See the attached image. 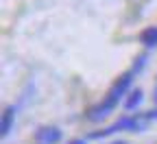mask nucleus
I'll return each instance as SVG.
<instances>
[{"label": "nucleus", "mask_w": 157, "mask_h": 144, "mask_svg": "<svg viewBox=\"0 0 157 144\" xmlns=\"http://www.w3.org/2000/svg\"><path fill=\"white\" fill-rule=\"evenodd\" d=\"M35 138L42 144H57L59 140H61V131H59L57 127H42V129H37Z\"/></svg>", "instance_id": "3"}, {"label": "nucleus", "mask_w": 157, "mask_h": 144, "mask_svg": "<svg viewBox=\"0 0 157 144\" xmlns=\"http://www.w3.org/2000/svg\"><path fill=\"white\" fill-rule=\"evenodd\" d=\"M116 131H144V122L140 118H135V116H127V118H120L118 122H113L111 127L103 129V131H94L92 138H105V135H111Z\"/></svg>", "instance_id": "2"}, {"label": "nucleus", "mask_w": 157, "mask_h": 144, "mask_svg": "<svg viewBox=\"0 0 157 144\" xmlns=\"http://www.w3.org/2000/svg\"><path fill=\"white\" fill-rule=\"evenodd\" d=\"M140 42L146 46V48H155L157 46V26H148L140 33Z\"/></svg>", "instance_id": "4"}, {"label": "nucleus", "mask_w": 157, "mask_h": 144, "mask_svg": "<svg viewBox=\"0 0 157 144\" xmlns=\"http://www.w3.org/2000/svg\"><path fill=\"white\" fill-rule=\"evenodd\" d=\"M144 64H146V55H142V57H137V64L133 66V70L137 72V70H140V68H144Z\"/></svg>", "instance_id": "7"}, {"label": "nucleus", "mask_w": 157, "mask_h": 144, "mask_svg": "<svg viewBox=\"0 0 157 144\" xmlns=\"http://www.w3.org/2000/svg\"><path fill=\"white\" fill-rule=\"evenodd\" d=\"M13 116H15V109L13 107H7L5 114H2V122H0V133H2V135H9L11 125H13Z\"/></svg>", "instance_id": "6"}, {"label": "nucleus", "mask_w": 157, "mask_h": 144, "mask_svg": "<svg viewBox=\"0 0 157 144\" xmlns=\"http://www.w3.org/2000/svg\"><path fill=\"white\" fill-rule=\"evenodd\" d=\"M111 144H127V142H111Z\"/></svg>", "instance_id": "9"}, {"label": "nucleus", "mask_w": 157, "mask_h": 144, "mask_svg": "<svg viewBox=\"0 0 157 144\" xmlns=\"http://www.w3.org/2000/svg\"><path fill=\"white\" fill-rule=\"evenodd\" d=\"M68 144H85V140H81V138H76V140H70Z\"/></svg>", "instance_id": "8"}, {"label": "nucleus", "mask_w": 157, "mask_h": 144, "mask_svg": "<svg viewBox=\"0 0 157 144\" xmlns=\"http://www.w3.org/2000/svg\"><path fill=\"white\" fill-rule=\"evenodd\" d=\"M142 100H144V94H142V90H135V92H131L129 94V98L124 100V109L127 111H133V109H137L142 105Z\"/></svg>", "instance_id": "5"}, {"label": "nucleus", "mask_w": 157, "mask_h": 144, "mask_svg": "<svg viewBox=\"0 0 157 144\" xmlns=\"http://www.w3.org/2000/svg\"><path fill=\"white\" fill-rule=\"evenodd\" d=\"M155 100H157V92H155Z\"/></svg>", "instance_id": "10"}, {"label": "nucleus", "mask_w": 157, "mask_h": 144, "mask_svg": "<svg viewBox=\"0 0 157 144\" xmlns=\"http://www.w3.org/2000/svg\"><path fill=\"white\" fill-rule=\"evenodd\" d=\"M131 79H133V74H131V72L122 74V76L113 83V88L109 90L107 98L101 103V105H96V107H92V109H90L87 118H90V120H103L105 116H109V114H111V109L118 105V100H120V98L124 96V92L131 88Z\"/></svg>", "instance_id": "1"}]
</instances>
